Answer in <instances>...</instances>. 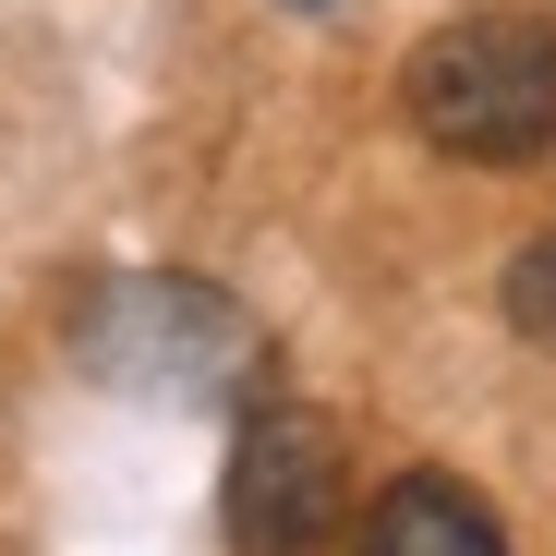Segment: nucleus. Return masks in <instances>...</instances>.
I'll return each mask as SVG.
<instances>
[{
    "label": "nucleus",
    "mask_w": 556,
    "mask_h": 556,
    "mask_svg": "<svg viewBox=\"0 0 556 556\" xmlns=\"http://www.w3.org/2000/svg\"><path fill=\"white\" fill-rule=\"evenodd\" d=\"M400 110L459 169H520L556 157V25L544 13H459L412 49Z\"/></svg>",
    "instance_id": "obj_1"
},
{
    "label": "nucleus",
    "mask_w": 556,
    "mask_h": 556,
    "mask_svg": "<svg viewBox=\"0 0 556 556\" xmlns=\"http://www.w3.org/2000/svg\"><path fill=\"white\" fill-rule=\"evenodd\" d=\"M73 351L146 400H266V327L206 278H98Z\"/></svg>",
    "instance_id": "obj_2"
},
{
    "label": "nucleus",
    "mask_w": 556,
    "mask_h": 556,
    "mask_svg": "<svg viewBox=\"0 0 556 556\" xmlns=\"http://www.w3.org/2000/svg\"><path fill=\"white\" fill-rule=\"evenodd\" d=\"M218 532L230 556H327L351 532V459L339 424L303 400H254L230 435V484H218Z\"/></svg>",
    "instance_id": "obj_3"
},
{
    "label": "nucleus",
    "mask_w": 556,
    "mask_h": 556,
    "mask_svg": "<svg viewBox=\"0 0 556 556\" xmlns=\"http://www.w3.org/2000/svg\"><path fill=\"white\" fill-rule=\"evenodd\" d=\"M351 556H508V532H496V508L459 472H400L376 508H363Z\"/></svg>",
    "instance_id": "obj_4"
},
{
    "label": "nucleus",
    "mask_w": 556,
    "mask_h": 556,
    "mask_svg": "<svg viewBox=\"0 0 556 556\" xmlns=\"http://www.w3.org/2000/svg\"><path fill=\"white\" fill-rule=\"evenodd\" d=\"M496 303H508V327H520L532 351H556V230L508 254V291H496Z\"/></svg>",
    "instance_id": "obj_5"
}]
</instances>
